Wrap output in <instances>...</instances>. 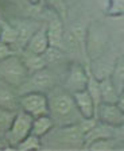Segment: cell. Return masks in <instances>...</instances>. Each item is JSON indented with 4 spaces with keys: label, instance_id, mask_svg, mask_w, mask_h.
I'll return each mask as SVG.
<instances>
[{
    "label": "cell",
    "instance_id": "1",
    "mask_svg": "<svg viewBox=\"0 0 124 151\" xmlns=\"http://www.w3.org/2000/svg\"><path fill=\"white\" fill-rule=\"evenodd\" d=\"M49 96V115L53 117L55 126L76 124L84 119L76 105L73 93L65 88H53Z\"/></svg>",
    "mask_w": 124,
    "mask_h": 151
},
{
    "label": "cell",
    "instance_id": "2",
    "mask_svg": "<svg viewBox=\"0 0 124 151\" xmlns=\"http://www.w3.org/2000/svg\"><path fill=\"white\" fill-rule=\"evenodd\" d=\"M29 70L23 62L22 57L12 54L0 61V80L19 89L29 77Z\"/></svg>",
    "mask_w": 124,
    "mask_h": 151
},
{
    "label": "cell",
    "instance_id": "3",
    "mask_svg": "<svg viewBox=\"0 0 124 151\" xmlns=\"http://www.w3.org/2000/svg\"><path fill=\"white\" fill-rule=\"evenodd\" d=\"M46 136L50 139H57L55 142L58 147L77 148L85 146V131L80 123L69 126H55Z\"/></svg>",
    "mask_w": 124,
    "mask_h": 151
},
{
    "label": "cell",
    "instance_id": "4",
    "mask_svg": "<svg viewBox=\"0 0 124 151\" xmlns=\"http://www.w3.org/2000/svg\"><path fill=\"white\" fill-rule=\"evenodd\" d=\"M32 120H34V117L31 115H29L27 112H24L22 109L16 111L15 117L12 120V124L8 128V131L4 134L6 142L10 143V146L12 148H15L23 139L27 138L31 134Z\"/></svg>",
    "mask_w": 124,
    "mask_h": 151
},
{
    "label": "cell",
    "instance_id": "5",
    "mask_svg": "<svg viewBox=\"0 0 124 151\" xmlns=\"http://www.w3.org/2000/svg\"><path fill=\"white\" fill-rule=\"evenodd\" d=\"M53 88H55V76L47 66L41 70H37L34 73H30L24 84L18 91L22 93L26 92H43L49 93Z\"/></svg>",
    "mask_w": 124,
    "mask_h": 151
},
{
    "label": "cell",
    "instance_id": "6",
    "mask_svg": "<svg viewBox=\"0 0 124 151\" xmlns=\"http://www.w3.org/2000/svg\"><path fill=\"white\" fill-rule=\"evenodd\" d=\"M19 109L32 117L49 113V96L43 92H26L19 94Z\"/></svg>",
    "mask_w": 124,
    "mask_h": 151
},
{
    "label": "cell",
    "instance_id": "7",
    "mask_svg": "<svg viewBox=\"0 0 124 151\" xmlns=\"http://www.w3.org/2000/svg\"><path fill=\"white\" fill-rule=\"evenodd\" d=\"M96 117L100 123L118 128L124 124V112L118 103H100Z\"/></svg>",
    "mask_w": 124,
    "mask_h": 151
},
{
    "label": "cell",
    "instance_id": "8",
    "mask_svg": "<svg viewBox=\"0 0 124 151\" xmlns=\"http://www.w3.org/2000/svg\"><path fill=\"white\" fill-rule=\"evenodd\" d=\"M89 81V70H86L81 63H72L67 69V77L64 88L70 93L86 89V85Z\"/></svg>",
    "mask_w": 124,
    "mask_h": 151
},
{
    "label": "cell",
    "instance_id": "9",
    "mask_svg": "<svg viewBox=\"0 0 124 151\" xmlns=\"http://www.w3.org/2000/svg\"><path fill=\"white\" fill-rule=\"evenodd\" d=\"M74 101H76V105L78 108L80 113L84 119H92L96 117V113H97V105H96L93 97L90 96V93L86 89L82 91L74 92L73 93Z\"/></svg>",
    "mask_w": 124,
    "mask_h": 151
},
{
    "label": "cell",
    "instance_id": "10",
    "mask_svg": "<svg viewBox=\"0 0 124 151\" xmlns=\"http://www.w3.org/2000/svg\"><path fill=\"white\" fill-rule=\"evenodd\" d=\"M105 45H107V41H105V34L102 30L100 28L93 30V27H90L86 31V51L88 54L92 53L90 54L92 60H96L101 55Z\"/></svg>",
    "mask_w": 124,
    "mask_h": 151
},
{
    "label": "cell",
    "instance_id": "11",
    "mask_svg": "<svg viewBox=\"0 0 124 151\" xmlns=\"http://www.w3.org/2000/svg\"><path fill=\"white\" fill-rule=\"evenodd\" d=\"M0 107L10 111H19V94L12 85L0 80Z\"/></svg>",
    "mask_w": 124,
    "mask_h": 151
},
{
    "label": "cell",
    "instance_id": "12",
    "mask_svg": "<svg viewBox=\"0 0 124 151\" xmlns=\"http://www.w3.org/2000/svg\"><path fill=\"white\" fill-rule=\"evenodd\" d=\"M49 46H50V42L47 38V28H46V26H41L34 32V35L30 38L29 43L23 50L31 51L34 54H43L49 49Z\"/></svg>",
    "mask_w": 124,
    "mask_h": 151
},
{
    "label": "cell",
    "instance_id": "13",
    "mask_svg": "<svg viewBox=\"0 0 124 151\" xmlns=\"http://www.w3.org/2000/svg\"><path fill=\"white\" fill-rule=\"evenodd\" d=\"M100 94L101 103H118L120 94L118 92V86L115 84L112 76H107L100 80Z\"/></svg>",
    "mask_w": 124,
    "mask_h": 151
},
{
    "label": "cell",
    "instance_id": "14",
    "mask_svg": "<svg viewBox=\"0 0 124 151\" xmlns=\"http://www.w3.org/2000/svg\"><path fill=\"white\" fill-rule=\"evenodd\" d=\"M46 28H47V38H49V42H50V46H57L64 49L65 30L59 16L50 20V23L46 26Z\"/></svg>",
    "mask_w": 124,
    "mask_h": 151
},
{
    "label": "cell",
    "instance_id": "15",
    "mask_svg": "<svg viewBox=\"0 0 124 151\" xmlns=\"http://www.w3.org/2000/svg\"><path fill=\"white\" fill-rule=\"evenodd\" d=\"M54 127H55V123L49 113L47 115H41V116L34 117V120H32L31 134L39 136V138H43V136L47 135Z\"/></svg>",
    "mask_w": 124,
    "mask_h": 151
},
{
    "label": "cell",
    "instance_id": "16",
    "mask_svg": "<svg viewBox=\"0 0 124 151\" xmlns=\"http://www.w3.org/2000/svg\"><path fill=\"white\" fill-rule=\"evenodd\" d=\"M16 30H18V46H20L22 49H26L27 43H29L30 38L34 35V32L38 30L39 27L34 26L32 22H29V20H22L18 26H15Z\"/></svg>",
    "mask_w": 124,
    "mask_h": 151
},
{
    "label": "cell",
    "instance_id": "17",
    "mask_svg": "<svg viewBox=\"0 0 124 151\" xmlns=\"http://www.w3.org/2000/svg\"><path fill=\"white\" fill-rule=\"evenodd\" d=\"M20 57H22V60L24 62L27 70H29V73H34L37 70H41L47 66V63H46L42 54H34L31 51L23 50V55H20Z\"/></svg>",
    "mask_w": 124,
    "mask_h": 151
},
{
    "label": "cell",
    "instance_id": "18",
    "mask_svg": "<svg viewBox=\"0 0 124 151\" xmlns=\"http://www.w3.org/2000/svg\"><path fill=\"white\" fill-rule=\"evenodd\" d=\"M0 39L10 45H18V30L14 24L6 22H0Z\"/></svg>",
    "mask_w": 124,
    "mask_h": 151
},
{
    "label": "cell",
    "instance_id": "19",
    "mask_svg": "<svg viewBox=\"0 0 124 151\" xmlns=\"http://www.w3.org/2000/svg\"><path fill=\"white\" fill-rule=\"evenodd\" d=\"M42 138L34 135V134H30L27 138H24L19 145L16 146V150L20 151H30V150H39L42 148Z\"/></svg>",
    "mask_w": 124,
    "mask_h": 151
},
{
    "label": "cell",
    "instance_id": "20",
    "mask_svg": "<svg viewBox=\"0 0 124 151\" xmlns=\"http://www.w3.org/2000/svg\"><path fill=\"white\" fill-rule=\"evenodd\" d=\"M42 55L47 65H53V63H58L64 60V50H62V47L49 46V49Z\"/></svg>",
    "mask_w": 124,
    "mask_h": 151
},
{
    "label": "cell",
    "instance_id": "21",
    "mask_svg": "<svg viewBox=\"0 0 124 151\" xmlns=\"http://www.w3.org/2000/svg\"><path fill=\"white\" fill-rule=\"evenodd\" d=\"M15 113H16L15 111H10V109H6V108L0 107V132H1L3 135L8 131V128H10L11 124H12Z\"/></svg>",
    "mask_w": 124,
    "mask_h": 151
},
{
    "label": "cell",
    "instance_id": "22",
    "mask_svg": "<svg viewBox=\"0 0 124 151\" xmlns=\"http://www.w3.org/2000/svg\"><path fill=\"white\" fill-rule=\"evenodd\" d=\"M115 147V140L112 138H101L97 140H93L92 143L86 146V148L89 150H96V151H107V150H112Z\"/></svg>",
    "mask_w": 124,
    "mask_h": 151
},
{
    "label": "cell",
    "instance_id": "23",
    "mask_svg": "<svg viewBox=\"0 0 124 151\" xmlns=\"http://www.w3.org/2000/svg\"><path fill=\"white\" fill-rule=\"evenodd\" d=\"M107 15L109 16H124V0H108Z\"/></svg>",
    "mask_w": 124,
    "mask_h": 151
},
{
    "label": "cell",
    "instance_id": "24",
    "mask_svg": "<svg viewBox=\"0 0 124 151\" xmlns=\"http://www.w3.org/2000/svg\"><path fill=\"white\" fill-rule=\"evenodd\" d=\"M47 3L61 19L65 18V15H66V3H65V0H47Z\"/></svg>",
    "mask_w": 124,
    "mask_h": 151
},
{
    "label": "cell",
    "instance_id": "25",
    "mask_svg": "<svg viewBox=\"0 0 124 151\" xmlns=\"http://www.w3.org/2000/svg\"><path fill=\"white\" fill-rule=\"evenodd\" d=\"M112 77L116 80H120L124 82V57L119 58L116 63L113 65V72H112Z\"/></svg>",
    "mask_w": 124,
    "mask_h": 151
},
{
    "label": "cell",
    "instance_id": "26",
    "mask_svg": "<svg viewBox=\"0 0 124 151\" xmlns=\"http://www.w3.org/2000/svg\"><path fill=\"white\" fill-rule=\"evenodd\" d=\"M12 54H15V50L12 49V45L7 43V42L0 39V61L7 58V57L12 55Z\"/></svg>",
    "mask_w": 124,
    "mask_h": 151
},
{
    "label": "cell",
    "instance_id": "27",
    "mask_svg": "<svg viewBox=\"0 0 124 151\" xmlns=\"http://www.w3.org/2000/svg\"><path fill=\"white\" fill-rule=\"evenodd\" d=\"M118 104H119V107L121 108V111H123V112H124V97H120V99H119Z\"/></svg>",
    "mask_w": 124,
    "mask_h": 151
},
{
    "label": "cell",
    "instance_id": "28",
    "mask_svg": "<svg viewBox=\"0 0 124 151\" xmlns=\"http://www.w3.org/2000/svg\"><path fill=\"white\" fill-rule=\"evenodd\" d=\"M118 131H119V135L124 138V124L123 126H120V127H118Z\"/></svg>",
    "mask_w": 124,
    "mask_h": 151
},
{
    "label": "cell",
    "instance_id": "29",
    "mask_svg": "<svg viewBox=\"0 0 124 151\" xmlns=\"http://www.w3.org/2000/svg\"><path fill=\"white\" fill-rule=\"evenodd\" d=\"M27 1H29V3H31V4H39V1H41V0H27Z\"/></svg>",
    "mask_w": 124,
    "mask_h": 151
},
{
    "label": "cell",
    "instance_id": "30",
    "mask_svg": "<svg viewBox=\"0 0 124 151\" xmlns=\"http://www.w3.org/2000/svg\"><path fill=\"white\" fill-rule=\"evenodd\" d=\"M120 97H124V82H123V86L120 89Z\"/></svg>",
    "mask_w": 124,
    "mask_h": 151
}]
</instances>
